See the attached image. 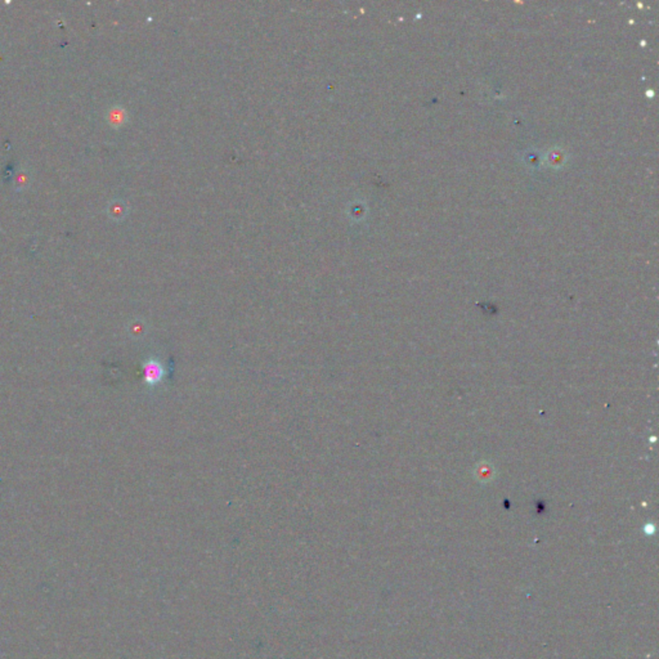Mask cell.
I'll return each instance as SVG.
<instances>
[{
	"mask_svg": "<svg viewBox=\"0 0 659 659\" xmlns=\"http://www.w3.org/2000/svg\"><path fill=\"white\" fill-rule=\"evenodd\" d=\"M143 380L149 388H156L163 384L167 379L169 368L165 364H163L158 358H148L142 364Z\"/></svg>",
	"mask_w": 659,
	"mask_h": 659,
	"instance_id": "cell-1",
	"label": "cell"
}]
</instances>
